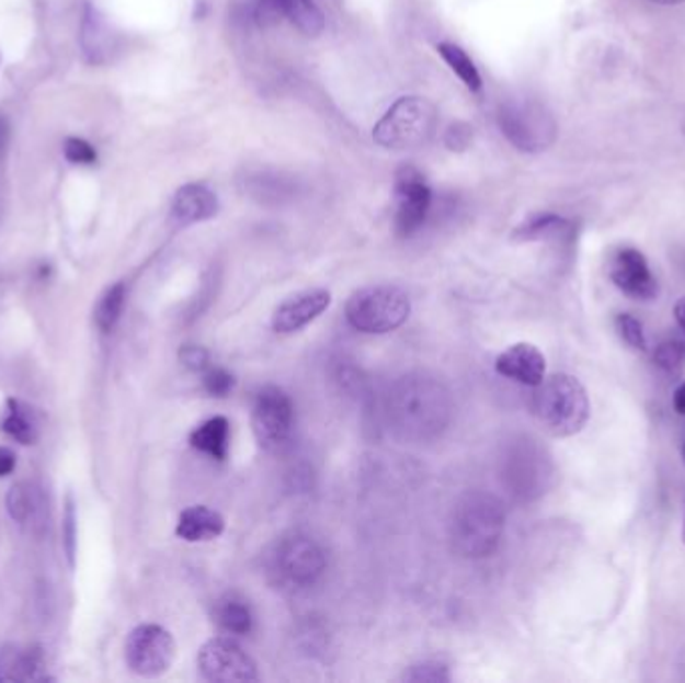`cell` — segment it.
<instances>
[{"label":"cell","mask_w":685,"mask_h":683,"mask_svg":"<svg viewBox=\"0 0 685 683\" xmlns=\"http://www.w3.org/2000/svg\"><path fill=\"white\" fill-rule=\"evenodd\" d=\"M650 2L660 7H675V4H684L685 0H650Z\"/></svg>","instance_id":"74e56055"},{"label":"cell","mask_w":685,"mask_h":683,"mask_svg":"<svg viewBox=\"0 0 685 683\" xmlns=\"http://www.w3.org/2000/svg\"><path fill=\"white\" fill-rule=\"evenodd\" d=\"M203 387L210 397H227L235 387V377L221 367H209L203 375Z\"/></svg>","instance_id":"f546056e"},{"label":"cell","mask_w":685,"mask_h":683,"mask_svg":"<svg viewBox=\"0 0 685 683\" xmlns=\"http://www.w3.org/2000/svg\"><path fill=\"white\" fill-rule=\"evenodd\" d=\"M198 672L209 682H256L259 672L253 658L232 639L217 637L198 651Z\"/></svg>","instance_id":"9c48e42d"},{"label":"cell","mask_w":685,"mask_h":683,"mask_svg":"<svg viewBox=\"0 0 685 683\" xmlns=\"http://www.w3.org/2000/svg\"><path fill=\"white\" fill-rule=\"evenodd\" d=\"M685 345L680 341H663L653 351V363L665 373V375H680L684 369Z\"/></svg>","instance_id":"4316f807"},{"label":"cell","mask_w":685,"mask_h":683,"mask_svg":"<svg viewBox=\"0 0 685 683\" xmlns=\"http://www.w3.org/2000/svg\"><path fill=\"white\" fill-rule=\"evenodd\" d=\"M2 431L23 445H31L38 437V425H36L31 409L24 407L21 401H14V399L9 401V409L2 418Z\"/></svg>","instance_id":"603a6c76"},{"label":"cell","mask_w":685,"mask_h":683,"mask_svg":"<svg viewBox=\"0 0 685 683\" xmlns=\"http://www.w3.org/2000/svg\"><path fill=\"white\" fill-rule=\"evenodd\" d=\"M609 278L617 289L636 301H653L660 293L648 259L633 247L617 249L609 261Z\"/></svg>","instance_id":"8fae6325"},{"label":"cell","mask_w":685,"mask_h":683,"mask_svg":"<svg viewBox=\"0 0 685 683\" xmlns=\"http://www.w3.org/2000/svg\"><path fill=\"white\" fill-rule=\"evenodd\" d=\"M674 409L677 416L685 418V382L680 383L674 391Z\"/></svg>","instance_id":"d590c367"},{"label":"cell","mask_w":685,"mask_h":683,"mask_svg":"<svg viewBox=\"0 0 685 683\" xmlns=\"http://www.w3.org/2000/svg\"><path fill=\"white\" fill-rule=\"evenodd\" d=\"M79 43H81L82 55L91 65L106 62L113 53V47H115L113 33L106 24L105 16L91 2H87L82 9Z\"/></svg>","instance_id":"ac0fdd59"},{"label":"cell","mask_w":685,"mask_h":683,"mask_svg":"<svg viewBox=\"0 0 685 683\" xmlns=\"http://www.w3.org/2000/svg\"><path fill=\"white\" fill-rule=\"evenodd\" d=\"M179 360L186 369L195 371V373H205L209 369V351L198 345H183L179 351Z\"/></svg>","instance_id":"1f68e13d"},{"label":"cell","mask_w":685,"mask_h":683,"mask_svg":"<svg viewBox=\"0 0 685 683\" xmlns=\"http://www.w3.org/2000/svg\"><path fill=\"white\" fill-rule=\"evenodd\" d=\"M684 459H685V445H684Z\"/></svg>","instance_id":"ab89813d"},{"label":"cell","mask_w":685,"mask_h":683,"mask_svg":"<svg viewBox=\"0 0 685 683\" xmlns=\"http://www.w3.org/2000/svg\"><path fill=\"white\" fill-rule=\"evenodd\" d=\"M215 619L227 634H232V636H247L253 629L251 607L235 595H229L217 603Z\"/></svg>","instance_id":"7402d4cb"},{"label":"cell","mask_w":685,"mask_h":683,"mask_svg":"<svg viewBox=\"0 0 685 683\" xmlns=\"http://www.w3.org/2000/svg\"><path fill=\"white\" fill-rule=\"evenodd\" d=\"M495 369L512 382L537 387L546 379V355L532 343H515L495 361Z\"/></svg>","instance_id":"9a60e30c"},{"label":"cell","mask_w":685,"mask_h":683,"mask_svg":"<svg viewBox=\"0 0 685 683\" xmlns=\"http://www.w3.org/2000/svg\"><path fill=\"white\" fill-rule=\"evenodd\" d=\"M437 50H439L443 60L449 65V69L454 70L471 93H477L481 89V75L477 70L476 62L465 53L464 48L452 45V43H442Z\"/></svg>","instance_id":"cb8c5ba5"},{"label":"cell","mask_w":685,"mask_h":683,"mask_svg":"<svg viewBox=\"0 0 685 683\" xmlns=\"http://www.w3.org/2000/svg\"><path fill=\"white\" fill-rule=\"evenodd\" d=\"M454 401L447 387L435 377L407 375L389 389L387 421L397 437L427 441L449 425Z\"/></svg>","instance_id":"6da1fadb"},{"label":"cell","mask_w":685,"mask_h":683,"mask_svg":"<svg viewBox=\"0 0 685 683\" xmlns=\"http://www.w3.org/2000/svg\"><path fill=\"white\" fill-rule=\"evenodd\" d=\"M501 133L523 152L546 151L556 140V121L544 106L527 99L505 101L498 113Z\"/></svg>","instance_id":"8992f818"},{"label":"cell","mask_w":685,"mask_h":683,"mask_svg":"<svg viewBox=\"0 0 685 683\" xmlns=\"http://www.w3.org/2000/svg\"><path fill=\"white\" fill-rule=\"evenodd\" d=\"M331 305V293L326 289L302 291L281 303L273 315V329L277 333H295L313 323L319 315L326 314Z\"/></svg>","instance_id":"5bb4252c"},{"label":"cell","mask_w":685,"mask_h":683,"mask_svg":"<svg viewBox=\"0 0 685 683\" xmlns=\"http://www.w3.org/2000/svg\"><path fill=\"white\" fill-rule=\"evenodd\" d=\"M326 566L323 549L307 535H293L279 545L277 568L293 585H311L321 578Z\"/></svg>","instance_id":"7c38bea8"},{"label":"cell","mask_w":685,"mask_h":683,"mask_svg":"<svg viewBox=\"0 0 685 683\" xmlns=\"http://www.w3.org/2000/svg\"><path fill=\"white\" fill-rule=\"evenodd\" d=\"M684 130H685V123H684Z\"/></svg>","instance_id":"60d3db41"},{"label":"cell","mask_w":685,"mask_h":683,"mask_svg":"<svg viewBox=\"0 0 685 683\" xmlns=\"http://www.w3.org/2000/svg\"><path fill=\"white\" fill-rule=\"evenodd\" d=\"M47 661L38 648L7 646L0 649V683L45 682Z\"/></svg>","instance_id":"2e32d148"},{"label":"cell","mask_w":685,"mask_h":683,"mask_svg":"<svg viewBox=\"0 0 685 683\" xmlns=\"http://www.w3.org/2000/svg\"><path fill=\"white\" fill-rule=\"evenodd\" d=\"M682 539H684V544H685V520H684V532H682Z\"/></svg>","instance_id":"f35d334b"},{"label":"cell","mask_w":685,"mask_h":683,"mask_svg":"<svg viewBox=\"0 0 685 683\" xmlns=\"http://www.w3.org/2000/svg\"><path fill=\"white\" fill-rule=\"evenodd\" d=\"M62 527H65V544H67V554H69V559H72L75 556V508H72V503L67 505V513H65V523H62Z\"/></svg>","instance_id":"836d02e7"},{"label":"cell","mask_w":685,"mask_h":683,"mask_svg":"<svg viewBox=\"0 0 685 683\" xmlns=\"http://www.w3.org/2000/svg\"><path fill=\"white\" fill-rule=\"evenodd\" d=\"M7 510L16 523H41L47 503L38 489L28 483H19L7 496Z\"/></svg>","instance_id":"44dd1931"},{"label":"cell","mask_w":685,"mask_h":683,"mask_svg":"<svg viewBox=\"0 0 685 683\" xmlns=\"http://www.w3.org/2000/svg\"><path fill=\"white\" fill-rule=\"evenodd\" d=\"M503 530L505 511L500 499L488 493H469L454 510L449 537L459 556L481 559L498 549Z\"/></svg>","instance_id":"7a4b0ae2"},{"label":"cell","mask_w":685,"mask_h":683,"mask_svg":"<svg viewBox=\"0 0 685 683\" xmlns=\"http://www.w3.org/2000/svg\"><path fill=\"white\" fill-rule=\"evenodd\" d=\"M347 321L361 333L384 335L399 329L411 315V299L393 285H373L355 291L345 307Z\"/></svg>","instance_id":"5b68a950"},{"label":"cell","mask_w":685,"mask_h":683,"mask_svg":"<svg viewBox=\"0 0 685 683\" xmlns=\"http://www.w3.org/2000/svg\"><path fill=\"white\" fill-rule=\"evenodd\" d=\"M253 12L261 24L275 23L279 16H285L309 36L319 35L326 26L323 12L313 0H253Z\"/></svg>","instance_id":"4fadbf2b"},{"label":"cell","mask_w":685,"mask_h":683,"mask_svg":"<svg viewBox=\"0 0 685 683\" xmlns=\"http://www.w3.org/2000/svg\"><path fill=\"white\" fill-rule=\"evenodd\" d=\"M471 127L465 125V123H455L452 127L447 128L445 133V145L452 149V151H464L469 147L471 143Z\"/></svg>","instance_id":"d6a6232c"},{"label":"cell","mask_w":685,"mask_h":683,"mask_svg":"<svg viewBox=\"0 0 685 683\" xmlns=\"http://www.w3.org/2000/svg\"><path fill=\"white\" fill-rule=\"evenodd\" d=\"M590 413L587 391L573 375L556 373L535 387L534 416L553 437L578 435Z\"/></svg>","instance_id":"3957f363"},{"label":"cell","mask_w":685,"mask_h":683,"mask_svg":"<svg viewBox=\"0 0 685 683\" xmlns=\"http://www.w3.org/2000/svg\"><path fill=\"white\" fill-rule=\"evenodd\" d=\"M217 213H219V198L210 189L198 183L181 186L171 205V217L174 223L183 227L213 219Z\"/></svg>","instance_id":"e0dca14e"},{"label":"cell","mask_w":685,"mask_h":683,"mask_svg":"<svg viewBox=\"0 0 685 683\" xmlns=\"http://www.w3.org/2000/svg\"><path fill=\"white\" fill-rule=\"evenodd\" d=\"M125 658L140 678H161L174 663L176 644L164 627L145 624L128 634Z\"/></svg>","instance_id":"ba28073f"},{"label":"cell","mask_w":685,"mask_h":683,"mask_svg":"<svg viewBox=\"0 0 685 683\" xmlns=\"http://www.w3.org/2000/svg\"><path fill=\"white\" fill-rule=\"evenodd\" d=\"M437 128V109L423 96H401L373 128V139L391 151L419 149Z\"/></svg>","instance_id":"277c9868"},{"label":"cell","mask_w":685,"mask_h":683,"mask_svg":"<svg viewBox=\"0 0 685 683\" xmlns=\"http://www.w3.org/2000/svg\"><path fill=\"white\" fill-rule=\"evenodd\" d=\"M293 403L279 387H263L255 397L251 425L259 445L269 453H279L289 445L293 433Z\"/></svg>","instance_id":"52a82bcc"},{"label":"cell","mask_w":685,"mask_h":683,"mask_svg":"<svg viewBox=\"0 0 685 683\" xmlns=\"http://www.w3.org/2000/svg\"><path fill=\"white\" fill-rule=\"evenodd\" d=\"M570 229V220L546 213V215H537L534 219L527 220L515 231V237L522 241H539V239H553V237L568 235Z\"/></svg>","instance_id":"d4e9b609"},{"label":"cell","mask_w":685,"mask_h":683,"mask_svg":"<svg viewBox=\"0 0 685 683\" xmlns=\"http://www.w3.org/2000/svg\"><path fill=\"white\" fill-rule=\"evenodd\" d=\"M403 680L413 683H445L452 680V675H449L447 665L442 661H423L418 665H411L403 673Z\"/></svg>","instance_id":"f1b7e54d"},{"label":"cell","mask_w":685,"mask_h":683,"mask_svg":"<svg viewBox=\"0 0 685 683\" xmlns=\"http://www.w3.org/2000/svg\"><path fill=\"white\" fill-rule=\"evenodd\" d=\"M62 151H65L67 161L72 162V164H93L96 161V151H94L93 145L84 139L70 137V139L65 140Z\"/></svg>","instance_id":"4dcf8cb0"},{"label":"cell","mask_w":685,"mask_h":683,"mask_svg":"<svg viewBox=\"0 0 685 683\" xmlns=\"http://www.w3.org/2000/svg\"><path fill=\"white\" fill-rule=\"evenodd\" d=\"M231 425L225 418H210L203 421L189 437L193 449L209 455L210 459L225 462L229 455Z\"/></svg>","instance_id":"ffe728a7"},{"label":"cell","mask_w":685,"mask_h":683,"mask_svg":"<svg viewBox=\"0 0 685 683\" xmlns=\"http://www.w3.org/2000/svg\"><path fill=\"white\" fill-rule=\"evenodd\" d=\"M675 321L680 325V329L684 331L685 335V295L680 299V301L675 303L674 307Z\"/></svg>","instance_id":"8d00e7d4"},{"label":"cell","mask_w":685,"mask_h":683,"mask_svg":"<svg viewBox=\"0 0 685 683\" xmlns=\"http://www.w3.org/2000/svg\"><path fill=\"white\" fill-rule=\"evenodd\" d=\"M125 297H127V289L123 283H116L111 289H106L105 295L101 297V301L96 305V311H94V321L103 333H109L115 329V325L118 323L121 314H123V307H125Z\"/></svg>","instance_id":"484cf974"},{"label":"cell","mask_w":685,"mask_h":683,"mask_svg":"<svg viewBox=\"0 0 685 683\" xmlns=\"http://www.w3.org/2000/svg\"><path fill=\"white\" fill-rule=\"evenodd\" d=\"M617 335L633 351H648V337L638 317L631 314H619L616 317Z\"/></svg>","instance_id":"83f0119b"},{"label":"cell","mask_w":685,"mask_h":683,"mask_svg":"<svg viewBox=\"0 0 685 683\" xmlns=\"http://www.w3.org/2000/svg\"><path fill=\"white\" fill-rule=\"evenodd\" d=\"M396 232L411 237L423 227L431 209V189L413 167H401L396 174Z\"/></svg>","instance_id":"30bf717a"},{"label":"cell","mask_w":685,"mask_h":683,"mask_svg":"<svg viewBox=\"0 0 685 683\" xmlns=\"http://www.w3.org/2000/svg\"><path fill=\"white\" fill-rule=\"evenodd\" d=\"M222 532H225V520L221 513L210 510L207 505L186 508L176 523V535L189 544L217 539Z\"/></svg>","instance_id":"d6986e66"},{"label":"cell","mask_w":685,"mask_h":683,"mask_svg":"<svg viewBox=\"0 0 685 683\" xmlns=\"http://www.w3.org/2000/svg\"><path fill=\"white\" fill-rule=\"evenodd\" d=\"M16 467V455L9 447H0V477L11 475Z\"/></svg>","instance_id":"e575fe53"}]
</instances>
